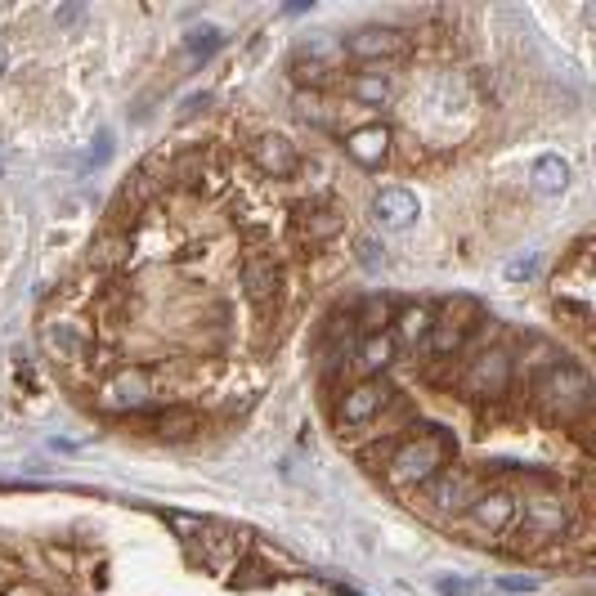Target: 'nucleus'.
Listing matches in <instances>:
<instances>
[{
  "label": "nucleus",
  "mask_w": 596,
  "mask_h": 596,
  "mask_svg": "<svg viewBox=\"0 0 596 596\" xmlns=\"http://www.w3.org/2000/svg\"><path fill=\"white\" fill-rule=\"evenodd\" d=\"M480 305L466 297L448 300L445 309L435 314V323H431V337H426V350L431 355H457L471 337H475V327H480Z\"/></svg>",
  "instance_id": "4"
},
{
  "label": "nucleus",
  "mask_w": 596,
  "mask_h": 596,
  "mask_svg": "<svg viewBox=\"0 0 596 596\" xmlns=\"http://www.w3.org/2000/svg\"><path fill=\"white\" fill-rule=\"evenodd\" d=\"M516 512H521V498H516V493H507V489H484V493L471 498L466 521L475 524V529H484V533H507V529L516 524Z\"/></svg>",
  "instance_id": "8"
},
{
  "label": "nucleus",
  "mask_w": 596,
  "mask_h": 596,
  "mask_svg": "<svg viewBox=\"0 0 596 596\" xmlns=\"http://www.w3.org/2000/svg\"><path fill=\"white\" fill-rule=\"evenodd\" d=\"M341 50L355 59V64H390V59H404L408 54V36L399 27H386V23H368V27H355Z\"/></svg>",
  "instance_id": "5"
},
{
  "label": "nucleus",
  "mask_w": 596,
  "mask_h": 596,
  "mask_svg": "<svg viewBox=\"0 0 596 596\" xmlns=\"http://www.w3.org/2000/svg\"><path fill=\"white\" fill-rule=\"evenodd\" d=\"M346 90L359 99V103H368V108H381V103H390V81L386 76H376V73H364V76H355V81H346Z\"/></svg>",
  "instance_id": "19"
},
{
  "label": "nucleus",
  "mask_w": 596,
  "mask_h": 596,
  "mask_svg": "<svg viewBox=\"0 0 596 596\" xmlns=\"http://www.w3.org/2000/svg\"><path fill=\"white\" fill-rule=\"evenodd\" d=\"M390 364V337L381 332V337H368L364 341V368L368 373H376V368H386Z\"/></svg>",
  "instance_id": "25"
},
{
  "label": "nucleus",
  "mask_w": 596,
  "mask_h": 596,
  "mask_svg": "<svg viewBox=\"0 0 596 596\" xmlns=\"http://www.w3.org/2000/svg\"><path fill=\"white\" fill-rule=\"evenodd\" d=\"M292 229H297L300 242H309V247H323V242H332V238L346 229V216H341L337 207H297Z\"/></svg>",
  "instance_id": "11"
},
{
  "label": "nucleus",
  "mask_w": 596,
  "mask_h": 596,
  "mask_svg": "<svg viewBox=\"0 0 596 596\" xmlns=\"http://www.w3.org/2000/svg\"><path fill=\"white\" fill-rule=\"evenodd\" d=\"M431 323H435L431 305H404V309H399V318H395V327H399V341H404V346H422V341L431 337Z\"/></svg>",
  "instance_id": "18"
},
{
  "label": "nucleus",
  "mask_w": 596,
  "mask_h": 596,
  "mask_svg": "<svg viewBox=\"0 0 596 596\" xmlns=\"http://www.w3.org/2000/svg\"><path fill=\"white\" fill-rule=\"evenodd\" d=\"M152 399V376L144 368H122L117 376H108V386L99 390V408L108 413H135Z\"/></svg>",
  "instance_id": "7"
},
{
  "label": "nucleus",
  "mask_w": 596,
  "mask_h": 596,
  "mask_svg": "<svg viewBox=\"0 0 596 596\" xmlns=\"http://www.w3.org/2000/svg\"><path fill=\"white\" fill-rule=\"evenodd\" d=\"M516 521H524V529L538 533V538H556V533L570 529V507L561 498H552V493H533L516 512Z\"/></svg>",
  "instance_id": "9"
},
{
  "label": "nucleus",
  "mask_w": 596,
  "mask_h": 596,
  "mask_svg": "<svg viewBox=\"0 0 596 596\" xmlns=\"http://www.w3.org/2000/svg\"><path fill=\"white\" fill-rule=\"evenodd\" d=\"M529 175H533V189H538V193H565V189H570V161H565L561 152H542V157L529 166Z\"/></svg>",
  "instance_id": "17"
},
{
  "label": "nucleus",
  "mask_w": 596,
  "mask_h": 596,
  "mask_svg": "<svg viewBox=\"0 0 596 596\" xmlns=\"http://www.w3.org/2000/svg\"><path fill=\"white\" fill-rule=\"evenodd\" d=\"M435 588H440L445 596H471V583H462V579H440Z\"/></svg>",
  "instance_id": "29"
},
{
  "label": "nucleus",
  "mask_w": 596,
  "mask_h": 596,
  "mask_svg": "<svg viewBox=\"0 0 596 596\" xmlns=\"http://www.w3.org/2000/svg\"><path fill=\"white\" fill-rule=\"evenodd\" d=\"M131 256V238H122V233H112V238H103L94 251H90V260L99 265V269H117L122 260Z\"/></svg>",
  "instance_id": "20"
},
{
  "label": "nucleus",
  "mask_w": 596,
  "mask_h": 596,
  "mask_svg": "<svg viewBox=\"0 0 596 596\" xmlns=\"http://www.w3.org/2000/svg\"><path fill=\"white\" fill-rule=\"evenodd\" d=\"M512 376H516V364H512V350L503 346H489L480 355H471L466 373H462V395L466 399H503L512 390Z\"/></svg>",
  "instance_id": "3"
},
{
  "label": "nucleus",
  "mask_w": 596,
  "mask_h": 596,
  "mask_svg": "<svg viewBox=\"0 0 596 596\" xmlns=\"http://www.w3.org/2000/svg\"><path fill=\"white\" fill-rule=\"evenodd\" d=\"M202 171H207V157H202V152H184V157H175V166H171V175H175L180 184H198V189H202Z\"/></svg>",
  "instance_id": "24"
},
{
  "label": "nucleus",
  "mask_w": 596,
  "mask_h": 596,
  "mask_svg": "<svg viewBox=\"0 0 596 596\" xmlns=\"http://www.w3.org/2000/svg\"><path fill=\"white\" fill-rule=\"evenodd\" d=\"M41 346H45V355H54V359H85V355H90L85 332L73 327V323H45Z\"/></svg>",
  "instance_id": "16"
},
{
  "label": "nucleus",
  "mask_w": 596,
  "mask_h": 596,
  "mask_svg": "<svg viewBox=\"0 0 596 596\" xmlns=\"http://www.w3.org/2000/svg\"><path fill=\"white\" fill-rule=\"evenodd\" d=\"M251 161H256L265 175H274V180L297 175V166H300V157H297V149H292L288 135H256V144H251Z\"/></svg>",
  "instance_id": "10"
},
{
  "label": "nucleus",
  "mask_w": 596,
  "mask_h": 596,
  "mask_svg": "<svg viewBox=\"0 0 596 596\" xmlns=\"http://www.w3.org/2000/svg\"><path fill=\"white\" fill-rule=\"evenodd\" d=\"M5 68H9V50L0 45V76H5Z\"/></svg>",
  "instance_id": "31"
},
{
  "label": "nucleus",
  "mask_w": 596,
  "mask_h": 596,
  "mask_svg": "<svg viewBox=\"0 0 596 596\" xmlns=\"http://www.w3.org/2000/svg\"><path fill=\"white\" fill-rule=\"evenodd\" d=\"M346 152H350L364 171H376V166L390 157V131H386L381 122H368V126H359V131L346 135Z\"/></svg>",
  "instance_id": "12"
},
{
  "label": "nucleus",
  "mask_w": 596,
  "mask_h": 596,
  "mask_svg": "<svg viewBox=\"0 0 596 596\" xmlns=\"http://www.w3.org/2000/svg\"><path fill=\"white\" fill-rule=\"evenodd\" d=\"M220 41L224 36L216 32V27H193V32L184 36V50H189L193 59H211V54L220 50Z\"/></svg>",
  "instance_id": "22"
},
{
  "label": "nucleus",
  "mask_w": 596,
  "mask_h": 596,
  "mask_svg": "<svg viewBox=\"0 0 596 596\" xmlns=\"http://www.w3.org/2000/svg\"><path fill=\"white\" fill-rule=\"evenodd\" d=\"M417 198L408 193V189H399V184H390V189H381L373 198V216L381 229H408V224L417 220Z\"/></svg>",
  "instance_id": "13"
},
{
  "label": "nucleus",
  "mask_w": 596,
  "mask_h": 596,
  "mask_svg": "<svg viewBox=\"0 0 596 596\" xmlns=\"http://www.w3.org/2000/svg\"><path fill=\"white\" fill-rule=\"evenodd\" d=\"M0 175H5V161H0Z\"/></svg>",
  "instance_id": "32"
},
{
  "label": "nucleus",
  "mask_w": 596,
  "mask_h": 596,
  "mask_svg": "<svg viewBox=\"0 0 596 596\" xmlns=\"http://www.w3.org/2000/svg\"><path fill=\"white\" fill-rule=\"evenodd\" d=\"M242 292L251 305H269V300L278 297V265H274V256H247V265H242Z\"/></svg>",
  "instance_id": "14"
},
{
  "label": "nucleus",
  "mask_w": 596,
  "mask_h": 596,
  "mask_svg": "<svg viewBox=\"0 0 596 596\" xmlns=\"http://www.w3.org/2000/svg\"><path fill=\"white\" fill-rule=\"evenodd\" d=\"M426 493H431V503H435L440 512H457V507H471L475 484H471L466 471H440V475L426 484Z\"/></svg>",
  "instance_id": "15"
},
{
  "label": "nucleus",
  "mask_w": 596,
  "mask_h": 596,
  "mask_svg": "<svg viewBox=\"0 0 596 596\" xmlns=\"http://www.w3.org/2000/svg\"><path fill=\"white\" fill-rule=\"evenodd\" d=\"M390 381H381V376H368V381H359V386H350L346 390V399H341V408H337V422L341 426H364V422H373L381 417V408L390 404Z\"/></svg>",
  "instance_id": "6"
},
{
  "label": "nucleus",
  "mask_w": 596,
  "mask_h": 596,
  "mask_svg": "<svg viewBox=\"0 0 596 596\" xmlns=\"http://www.w3.org/2000/svg\"><path fill=\"white\" fill-rule=\"evenodd\" d=\"M507 592H533V579H503Z\"/></svg>",
  "instance_id": "30"
},
{
  "label": "nucleus",
  "mask_w": 596,
  "mask_h": 596,
  "mask_svg": "<svg viewBox=\"0 0 596 596\" xmlns=\"http://www.w3.org/2000/svg\"><path fill=\"white\" fill-rule=\"evenodd\" d=\"M533 390H538V404H542L552 417H561V422L588 413V404H592V381H588L583 368H574V364H556V368H547V373L538 376Z\"/></svg>",
  "instance_id": "2"
},
{
  "label": "nucleus",
  "mask_w": 596,
  "mask_h": 596,
  "mask_svg": "<svg viewBox=\"0 0 596 596\" xmlns=\"http://www.w3.org/2000/svg\"><path fill=\"white\" fill-rule=\"evenodd\" d=\"M386 323H390V300L386 297H368L359 305V327H364L368 337H381Z\"/></svg>",
  "instance_id": "21"
},
{
  "label": "nucleus",
  "mask_w": 596,
  "mask_h": 596,
  "mask_svg": "<svg viewBox=\"0 0 596 596\" xmlns=\"http://www.w3.org/2000/svg\"><path fill=\"white\" fill-rule=\"evenodd\" d=\"M108 152H112L108 135H99V144H94V149L85 152V161H90V166H103V161H108Z\"/></svg>",
  "instance_id": "28"
},
{
  "label": "nucleus",
  "mask_w": 596,
  "mask_h": 596,
  "mask_svg": "<svg viewBox=\"0 0 596 596\" xmlns=\"http://www.w3.org/2000/svg\"><path fill=\"white\" fill-rule=\"evenodd\" d=\"M292 73H297L300 85H327V81H332V64H323L318 54H309V59L297 54V68H292Z\"/></svg>",
  "instance_id": "23"
},
{
  "label": "nucleus",
  "mask_w": 596,
  "mask_h": 596,
  "mask_svg": "<svg viewBox=\"0 0 596 596\" xmlns=\"http://www.w3.org/2000/svg\"><path fill=\"white\" fill-rule=\"evenodd\" d=\"M533 274H538V256H516L507 265V283H529Z\"/></svg>",
  "instance_id": "26"
},
{
  "label": "nucleus",
  "mask_w": 596,
  "mask_h": 596,
  "mask_svg": "<svg viewBox=\"0 0 596 596\" xmlns=\"http://www.w3.org/2000/svg\"><path fill=\"white\" fill-rule=\"evenodd\" d=\"M81 18H85L81 5H59V9H54V23H64V27H73V23H81Z\"/></svg>",
  "instance_id": "27"
},
{
  "label": "nucleus",
  "mask_w": 596,
  "mask_h": 596,
  "mask_svg": "<svg viewBox=\"0 0 596 596\" xmlns=\"http://www.w3.org/2000/svg\"><path fill=\"white\" fill-rule=\"evenodd\" d=\"M457 457V440H453V431L445 426H426L422 435H413V440H404V445L390 448V480L395 484H408V489H417V484H431L440 471H448V462Z\"/></svg>",
  "instance_id": "1"
}]
</instances>
